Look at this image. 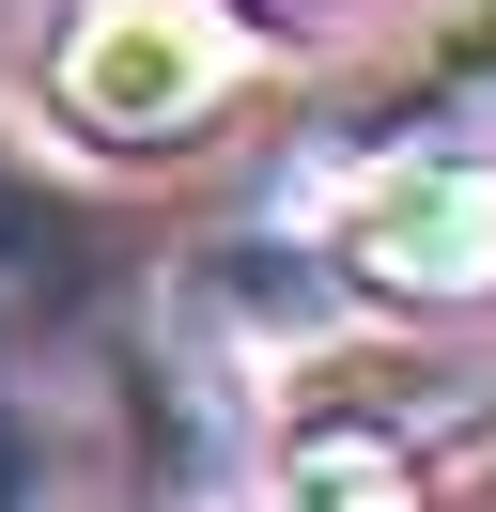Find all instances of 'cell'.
<instances>
[{
	"label": "cell",
	"mask_w": 496,
	"mask_h": 512,
	"mask_svg": "<svg viewBox=\"0 0 496 512\" xmlns=\"http://www.w3.org/2000/svg\"><path fill=\"white\" fill-rule=\"evenodd\" d=\"M403 94H450V109L496 94V0H419L403 16Z\"/></svg>",
	"instance_id": "cell-5"
},
{
	"label": "cell",
	"mask_w": 496,
	"mask_h": 512,
	"mask_svg": "<svg viewBox=\"0 0 496 512\" xmlns=\"http://www.w3.org/2000/svg\"><path fill=\"white\" fill-rule=\"evenodd\" d=\"M326 264L357 311H496V156L481 140H419L372 156L326 202Z\"/></svg>",
	"instance_id": "cell-2"
},
{
	"label": "cell",
	"mask_w": 496,
	"mask_h": 512,
	"mask_svg": "<svg viewBox=\"0 0 496 512\" xmlns=\"http://www.w3.org/2000/svg\"><path fill=\"white\" fill-rule=\"evenodd\" d=\"M248 78H264L248 0H78L47 47V109L93 156H186L202 125H233Z\"/></svg>",
	"instance_id": "cell-1"
},
{
	"label": "cell",
	"mask_w": 496,
	"mask_h": 512,
	"mask_svg": "<svg viewBox=\"0 0 496 512\" xmlns=\"http://www.w3.org/2000/svg\"><path fill=\"white\" fill-rule=\"evenodd\" d=\"M0 512H62V419L31 404L16 357H0Z\"/></svg>",
	"instance_id": "cell-6"
},
{
	"label": "cell",
	"mask_w": 496,
	"mask_h": 512,
	"mask_svg": "<svg viewBox=\"0 0 496 512\" xmlns=\"http://www.w3.org/2000/svg\"><path fill=\"white\" fill-rule=\"evenodd\" d=\"M264 512H419V450H403L388 419H357V404H341V419H326V404H295Z\"/></svg>",
	"instance_id": "cell-3"
},
{
	"label": "cell",
	"mask_w": 496,
	"mask_h": 512,
	"mask_svg": "<svg viewBox=\"0 0 496 512\" xmlns=\"http://www.w3.org/2000/svg\"><path fill=\"white\" fill-rule=\"evenodd\" d=\"M78 280H93V202H62L0 140V295H78Z\"/></svg>",
	"instance_id": "cell-4"
}]
</instances>
